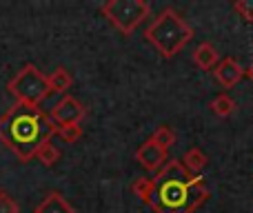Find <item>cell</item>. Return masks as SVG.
Returning a JSON list of instances; mask_svg holds the SVG:
<instances>
[{"label": "cell", "mask_w": 253, "mask_h": 213, "mask_svg": "<svg viewBox=\"0 0 253 213\" xmlns=\"http://www.w3.org/2000/svg\"><path fill=\"white\" fill-rule=\"evenodd\" d=\"M151 209L156 213H193L209 198L202 175H191L180 160H169L156 171Z\"/></svg>", "instance_id": "obj_1"}, {"label": "cell", "mask_w": 253, "mask_h": 213, "mask_svg": "<svg viewBox=\"0 0 253 213\" xmlns=\"http://www.w3.org/2000/svg\"><path fill=\"white\" fill-rule=\"evenodd\" d=\"M56 133V125L40 107L13 105L0 118V142L16 153L20 162H29L38 147Z\"/></svg>", "instance_id": "obj_2"}, {"label": "cell", "mask_w": 253, "mask_h": 213, "mask_svg": "<svg viewBox=\"0 0 253 213\" xmlns=\"http://www.w3.org/2000/svg\"><path fill=\"white\" fill-rule=\"evenodd\" d=\"M144 38L162 58H173L193 38V29L175 9L169 7L153 18V22L144 29Z\"/></svg>", "instance_id": "obj_3"}, {"label": "cell", "mask_w": 253, "mask_h": 213, "mask_svg": "<svg viewBox=\"0 0 253 213\" xmlns=\"http://www.w3.org/2000/svg\"><path fill=\"white\" fill-rule=\"evenodd\" d=\"M7 91L16 98L18 105H27V107H40V102L47 100L49 91V83L47 76L38 69L36 65H25L7 85Z\"/></svg>", "instance_id": "obj_4"}, {"label": "cell", "mask_w": 253, "mask_h": 213, "mask_svg": "<svg viewBox=\"0 0 253 213\" xmlns=\"http://www.w3.org/2000/svg\"><path fill=\"white\" fill-rule=\"evenodd\" d=\"M100 13L123 36H131L149 18L151 7L144 0H107L100 7Z\"/></svg>", "instance_id": "obj_5"}, {"label": "cell", "mask_w": 253, "mask_h": 213, "mask_svg": "<svg viewBox=\"0 0 253 213\" xmlns=\"http://www.w3.org/2000/svg\"><path fill=\"white\" fill-rule=\"evenodd\" d=\"M84 118V107L76 100L74 96H62L60 100L53 105L49 120L56 127H67V125H80Z\"/></svg>", "instance_id": "obj_6"}, {"label": "cell", "mask_w": 253, "mask_h": 213, "mask_svg": "<svg viewBox=\"0 0 253 213\" xmlns=\"http://www.w3.org/2000/svg\"><path fill=\"white\" fill-rule=\"evenodd\" d=\"M213 76L224 89H231L245 78V69L236 58H222L218 65L213 67Z\"/></svg>", "instance_id": "obj_7"}, {"label": "cell", "mask_w": 253, "mask_h": 213, "mask_svg": "<svg viewBox=\"0 0 253 213\" xmlns=\"http://www.w3.org/2000/svg\"><path fill=\"white\" fill-rule=\"evenodd\" d=\"M135 160L142 165V169L147 171H158L167 162V151H162L151 138L135 151Z\"/></svg>", "instance_id": "obj_8"}, {"label": "cell", "mask_w": 253, "mask_h": 213, "mask_svg": "<svg viewBox=\"0 0 253 213\" xmlns=\"http://www.w3.org/2000/svg\"><path fill=\"white\" fill-rule=\"evenodd\" d=\"M34 213H76L74 207L65 200V196L58 191H51L44 196V200L34 209Z\"/></svg>", "instance_id": "obj_9"}, {"label": "cell", "mask_w": 253, "mask_h": 213, "mask_svg": "<svg viewBox=\"0 0 253 213\" xmlns=\"http://www.w3.org/2000/svg\"><path fill=\"white\" fill-rule=\"evenodd\" d=\"M193 62L205 71L213 69V67L218 65V51H215V47L209 43H200L196 47V51H193Z\"/></svg>", "instance_id": "obj_10"}, {"label": "cell", "mask_w": 253, "mask_h": 213, "mask_svg": "<svg viewBox=\"0 0 253 213\" xmlns=\"http://www.w3.org/2000/svg\"><path fill=\"white\" fill-rule=\"evenodd\" d=\"M180 162H182V167L191 175H200V171L207 167L209 158H207V153L202 151V149H189V151L182 156V160H180Z\"/></svg>", "instance_id": "obj_11"}, {"label": "cell", "mask_w": 253, "mask_h": 213, "mask_svg": "<svg viewBox=\"0 0 253 213\" xmlns=\"http://www.w3.org/2000/svg\"><path fill=\"white\" fill-rule=\"evenodd\" d=\"M47 83H49V91L51 93H65L67 89L71 87L74 78H71V74L65 67H58L51 76H47Z\"/></svg>", "instance_id": "obj_12"}, {"label": "cell", "mask_w": 253, "mask_h": 213, "mask_svg": "<svg viewBox=\"0 0 253 213\" xmlns=\"http://www.w3.org/2000/svg\"><path fill=\"white\" fill-rule=\"evenodd\" d=\"M36 158H38V160L42 162L44 167H53L58 160H60V151H58V147L51 142V140H47V142H42L38 147V151H36Z\"/></svg>", "instance_id": "obj_13"}, {"label": "cell", "mask_w": 253, "mask_h": 213, "mask_svg": "<svg viewBox=\"0 0 253 213\" xmlns=\"http://www.w3.org/2000/svg\"><path fill=\"white\" fill-rule=\"evenodd\" d=\"M131 189H133V193L144 202V205H151L153 191H156V182H153V178H138Z\"/></svg>", "instance_id": "obj_14"}, {"label": "cell", "mask_w": 253, "mask_h": 213, "mask_svg": "<svg viewBox=\"0 0 253 213\" xmlns=\"http://www.w3.org/2000/svg\"><path fill=\"white\" fill-rule=\"evenodd\" d=\"M211 111L215 113V116H222V118H227V116H231L233 113V109H236V102H233V98H229L227 93H220V96H215L213 100H211Z\"/></svg>", "instance_id": "obj_15"}, {"label": "cell", "mask_w": 253, "mask_h": 213, "mask_svg": "<svg viewBox=\"0 0 253 213\" xmlns=\"http://www.w3.org/2000/svg\"><path fill=\"white\" fill-rule=\"evenodd\" d=\"M151 140L162 149V151L169 153V147H173V142H175V133H173V129H169V127H158L156 133L151 135Z\"/></svg>", "instance_id": "obj_16"}, {"label": "cell", "mask_w": 253, "mask_h": 213, "mask_svg": "<svg viewBox=\"0 0 253 213\" xmlns=\"http://www.w3.org/2000/svg\"><path fill=\"white\" fill-rule=\"evenodd\" d=\"M53 135H60L65 142L74 144L83 138V127L80 125H67V127H56V133Z\"/></svg>", "instance_id": "obj_17"}, {"label": "cell", "mask_w": 253, "mask_h": 213, "mask_svg": "<svg viewBox=\"0 0 253 213\" xmlns=\"http://www.w3.org/2000/svg\"><path fill=\"white\" fill-rule=\"evenodd\" d=\"M233 9L240 13V18H245L247 22H253V0H236Z\"/></svg>", "instance_id": "obj_18"}, {"label": "cell", "mask_w": 253, "mask_h": 213, "mask_svg": "<svg viewBox=\"0 0 253 213\" xmlns=\"http://www.w3.org/2000/svg\"><path fill=\"white\" fill-rule=\"evenodd\" d=\"M0 213H20L18 202L4 191H0Z\"/></svg>", "instance_id": "obj_19"}, {"label": "cell", "mask_w": 253, "mask_h": 213, "mask_svg": "<svg viewBox=\"0 0 253 213\" xmlns=\"http://www.w3.org/2000/svg\"><path fill=\"white\" fill-rule=\"evenodd\" d=\"M245 76H247V78H249L251 83H253V62L249 65V69H245Z\"/></svg>", "instance_id": "obj_20"}]
</instances>
